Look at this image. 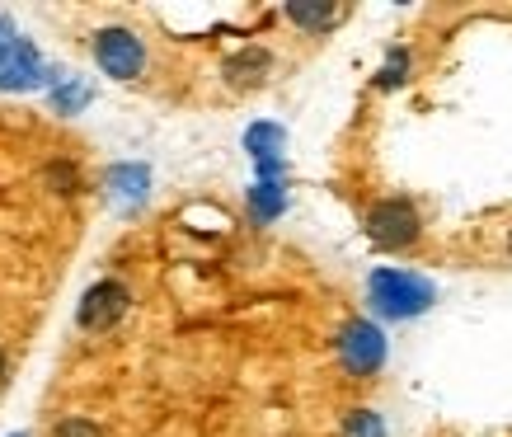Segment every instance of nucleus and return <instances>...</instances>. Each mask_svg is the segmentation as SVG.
I'll use <instances>...</instances> for the list:
<instances>
[{
  "label": "nucleus",
  "instance_id": "obj_1",
  "mask_svg": "<svg viewBox=\"0 0 512 437\" xmlns=\"http://www.w3.org/2000/svg\"><path fill=\"white\" fill-rule=\"evenodd\" d=\"M437 301V287L414 268H376L367 278V306L381 320H414Z\"/></svg>",
  "mask_w": 512,
  "mask_h": 437
},
{
  "label": "nucleus",
  "instance_id": "obj_2",
  "mask_svg": "<svg viewBox=\"0 0 512 437\" xmlns=\"http://www.w3.org/2000/svg\"><path fill=\"white\" fill-rule=\"evenodd\" d=\"M66 71L43 62V52L33 38H10V43H0V90L5 94H29V90H52Z\"/></svg>",
  "mask_w": 512,
  "mask_h": 437
},
{
  "label": "nucleus",
  "instance_id": "obj_3",
  "mask_svg": "<svg viewBox=\"0 0 512 437\" xmlns=\"http://www.w3.org/2000/svg\"><path fill=\"white\" fill-rule=\"evenodd\" d=\"M367 235H372L376 250H390V254L419 245L423 217L414 207V198H381V203H372L367 207Z\"/></svg>",
  "mask_w": 512,
  "mask_h": 437
},
{
  "label": "nucleus",
  "instance_id": "obj_4",
  "mask_svg": "<svg viewBox=\"0 0 512 437\" xmlns=\"http://www.w3.org/2000/svg\"><path fill=\"white\" fill-rule=\"evenodd\" d=\"M334 348H339V367L353 376V381H372V376L386 367V334H381V325H372V320H348V325L339 329Z\"/></svg>",
  "mask_w": 512,
  "mask_h": 437
},
{
  "label": "nucleus",
  "instance_id": "obj_5",
  "mask_svg": "<svg viewBox=\"0 0 512 437\" xmlns=\"http://www.w3.org/2000/svg\"><path fill=\"white\" fill-rule=\"evenodd\" d=\"M90 52L94 66L109 80H141V71H146V43H141V33L123 29V24H109V29L94 33Z\"/></svg>",
  "mask_w": 512,
  "mask_h": 437
},
{
  "label": "nucleus",
  "instance_id": "obj_6",
  "mask_svg": "<svg viewBox=\"0 0 512 437\" xmlns=\"http://www.w3.org/2000/svg\"><path fill=\"white\" fill-rule=\"evenodd\" d=\"M132 311V287H127L123 278H99L80 297L76 306V325L85 329V334H109V329L123 325V315Z\"/></svg>",
  "mask_w": 512,
  "mask_h": 437
},
{
  "label": "nucleus",
  "instance_id": "obj_7",
  "mask_svg": "<svg viewBox=\"0 0 512 437\" xmlns=\"http://www.w3.org/2000/svg\"><path fill=\"white\" fill-rule=\"evenodd\" d=\"M104 193L113 198V207L137 212V207L151 198V170H146L141 160H123V165H113V170L104 174Z\"/></svg>",
  "mask_w": 512,
  "mask_h": 437
},
{
  "label": "nucleus",
  "instance_id": "obj_8",
  "mask_svg": "<svg viewBox=\"0 0 512 437\" xmlns=\"http://www.w3.org/2000/svg\"><path fill=\"white\" fill-rule=\"evenodd\" d=\"M221 76H226V85H231V90H259V85H268V76H273V52H268V47H259V43L240 47L235 57H226Z\"/></svg>",
  "mask_w": 512,
  "mask_h": 437
},
{
  "label": "nucleus",
  "instance_id": "obj_9",
  "mask_svg": "<svg viewBox=\"0 0 512 437\" xmlns=\"http://www.w3.org/2000/svg\"><path fill=\"white\" fill-rule=\"evenodd\" d=\"M245 207H249V221H254V226L278 221L282 212H287V184H264V179H254L245 193Z\"/></svg>",
  "mask_w": 512,
  "mask_h": 437
},
{
  "label": "nucleus",
  "instance_id": "obj_10",
  "mask_svg": "<svg viewBox=\"0 0 512 437\" xmlns=\"http://www.w3.org/2000/svg\"><path fill=\"white\" fill-rule=\"evenodd\" d=\"M245 151L249 160H287V127L282 123H249L245 127Z\"/></svg>",
  "mask_w": 512,
  "mask_h": 437
},
{
  "label": "nucleus",
  "instance_id": "obj_11",
  "mask_svg": "<svg viewBox=\"0 0 512 437\" xmlns=\"http://www.w3.org/2000/svg\"><path fill=\"white\" fill-rule=\"evenodd\" d=\"M90 99H94V85L80 76H62L52 90H47V104H52V113H62V118H76Z\"/></svg>",
  "mask_w": 512,
  "mask_h": 437
},
{
  "label": "nucleus",
  "instance_id": "obj_12",
  "mask_svg": "<svg viewBox=\"0 0 512 437\" xmlns=\"http://www.w3.org/2000/svg\"><path fill=\"white\" fill-rule=\"evenodd\" d=\"M282 15L292 19L296 29L306 33H325L334 19H339V10L334 5H315V0H292V5H282Z\"/></svg>",
  "mask_w": 512,
  "mask_h": 437
},
{
  "label": "nucleus",
  "instance_id": "obj_13",
  "mask_svg": "<svg viewBox=\"0 0 512 437\" xmlns=\"http://www.w3.org/2000/svg\"><path fill=\"white\" fill-rule=\"evenodd\" d=\"M343 437H386V419L376 409H348L343 414Z\"/></svg>",
  "mask_w": 512,
  "mask_h": 437
},
{
  "label": "nucleus",
  "instance_id": "obj_14",
  "mask_svg": "<svg viewBox=\"0 0 512 437\" xmlns=\"http://www.w3.org/2000/svg\"><path fill=\"white\" fill-rule=\"evenodd\" d=\"M404 76H409V47H395L386 57V66L376 71V90H395Z\"/></svg>",
  "mask_w": 512,
  "mask_h": 437
},
{
  "label": "nucleus",
  "instance_id": "obj_15",
  "mask_svg": "<svg viewBox=\"0 0 512 437\" xmlns=\"http://www.w3.org/2000/svg\"><path fill=\"white\" fill-rule=\"evenodd\" d=\"M52 437H104V433H99V423H94V419L71 414V419H62L57 428H52Z\"/></svg>",
  "mask_w": 512,
  "mask_h": 437
},
{
  "label": "nucleus",
  "instance_id": "obj_16",
  "mask_svg": "<svg viewBox=\"0 0 512 437\" xmlns=\"http://www.w3.org/2000/svg\"><path fill=\"white\" fill-rule=\"evenodd\" d=\"M47 179L57 184V193H76V170H71V165H52Z\"/></svg>",
  "mask_w": 512,
  "mask_h": 437
},
{
  "label": "nucleus",
  "instance_id": "obj_17",
  "mask_svg": "<svg viewBox=\"0 0 512 437\" xmlns=\"http://www.w3.org/2000/svg\"><path fill=\"white\" fill-rule=\"evenodd\" d=\"M10 38H15V19L0 15V43H10Z\"/></svg>",
  "mask_w": 512,
  "mask_h": 437
},
{
  "label": "nucleus",
  "instance_id": "obj_18",
  "mask_svg": "<svg viewBox=\"0 0 512 437\" xmlns=\"http://www.w3.org/2000/svg\"><path fill=\"white\" fill-rule=\"evenodd\" d=\"M5 381H10V353L0 348V391H5Z\"/></svg>",
  "mask_w": 512,
  "mask_h": 437
},
{
  "label": "nucleus",
  "instance_id": "obj_19",
  "mask_svg": "<svg viewBox=\"0 0 512 437\" xmlns=\"http://www.w3.org/2000/svg\"><path fill=\"white\" fill-rule=\"evenodd\" d=\"M15 437H29V433H15Z\"/></svg>",
  "mask_w": 512,
  "mask_h": 437
}]
</instances>
